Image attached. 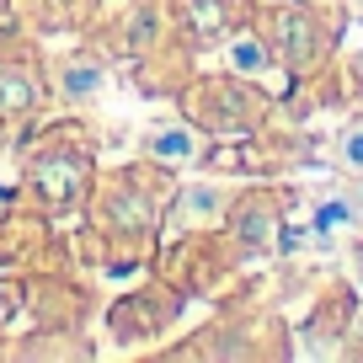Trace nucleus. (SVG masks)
Here are the masks:
<instances>
[{
	"mask_svg": "<svg viewBox=\"0 0 363 363\" xmlns=\"http://www.w3.org/2000/svg\"><path fill=\"white\" fill-rule=\"evenodd\" d=\"M33 193L43 198L54 214H65L69 203H75V193L86 187V155L80 150H48V155L33 160Z\"/></svg>",
	"mask_w": 363,
	"mask_h": 363,
	"instance_id": "nucleus-1",
	"label": "nucleus"
},
{
	"mask_svg": "<svg viewBox=\"0 0 363 363\" xmlns=\"http://www.w3.org/2000/svg\"><path fill=\"white\" fill-rule=\"evenodd\" d=\"M43 102V86H38L33 69H16V65H0V118H22Z\"/></svg>",
	"mask_w": 363,
	"mask_h": 363,
	"instance_id": "nucleus-2",
	"label": "nucleus"
},
{
	"mask_svg": "<svg viewBox=\"0 0 363 363\" xmlns=\"http://www.w3.org/2000/svg\"><path fill=\"white\" fill-rule=\"evenodd\" d=\"M182 22L198 43H219L225 38V6L219 0H182Z\"/></svg>",
	"mask_w": 363,
	"mask_h": 363,
	"instance_id": "nucleus-3",
	"label": "nucleus"
},
{
	"mask_svg": "<svg viewBox=\"0 0 363 363\" xmlns=\"http://www.w3.org/2000/svg\"><path fill=\"white\" fill-rule=\"evenodd\" d=\"M150 155H155V160H187V155H193V139H187V134H155V139H150Z\"/></svg>",
	"mask_w": 363,
	"mask_h": 363,
	"instance_id": "nucleus-4",
	"label": "nucleus"
},
{
	"mask_svg": "<svg viewBox=\"0 0 363 363\" xmlns=\"http://www.w3.org/2000/svg\"><path fill=\"white\" fill-rule=\"evenodd\" d=\"M16 305H22V299H16V289H11V284H0V326L16 315Z\"/></svg>",
	"mask_w": 363,
	"mask_h": 363,
	"instance_id": "nucleus-5",
	"label": "nucleus"
},
{
	"mask_svg": "<svg viewBox=\"0 0 363 363\" xmlns=\"http://www.w3.org/2000/svg\"><path fill=\"white\" fill-rule=\"evenodd\" d=\"M235 65H240V69H262V48H257V43H240V48H235Z\"/></svg>",
	"mask_w": 363,
	"mask_h": 363,
	"instance_id": "nucleus-6",
	"label": "nucleus"
},
{
	"mask_svg": "<svg viewBox=\"0 0 363 363\" xmlns=\"http://www.w3.org/2000/svg\"><path fill=\"white\" fill-rule=\"evenodd\" d=\"M347 166H363V134L347 139Z\"/></svg>",
	"mask_w": 363,
	"mask_h": 363,
	"instance_id": "nucleus-7",
	"label": "nucleus"
},
{
	"mask_svg": "<svg viewBox=\"0 0 363 363\" xmlns=\"http://www.w3.org/2000/svg\"><path fill=\"white\" fill-rule=\"evenodd\" d=\"M342 219H347V208H342V203H326V214H320V225H342Z\"/></svg>",
	"mask_w": 363,
	"mask_h": 363,
	"instance_id": "nucleus-8",
	"label": "nucleus"
}]
</instances>
